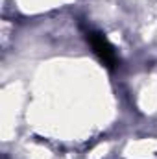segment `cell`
<instances>
[{"label": "cell", "mask_w": 157, "mask_h": 159, "mask_svg": "<svg viewBox=\"0 0 157 159\" xmlns=\"http://www.w3.org/2000/svg\"><path fill=\"white\" fill-rule=\"evenodd\" d=\"M85 39L91 44L94 56L102 61V65H105L109 70H115L117 69L118 63H120L118 54H117V50H115V46L109 43V39L102 32L92 30V28H87L85 30Z\"/></svg>", "instance_id": "obj_1"}]
</instances>
